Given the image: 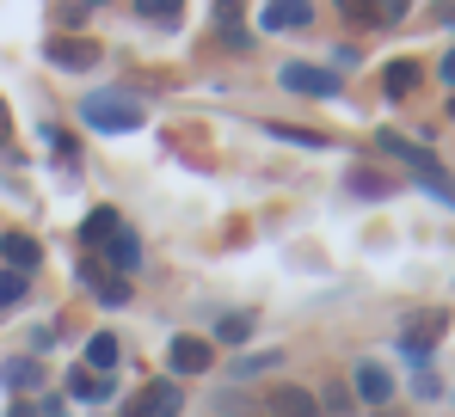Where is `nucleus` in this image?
I'll use <instances>...</instances> for the list:
<instances>
[{"mask_svg": "<svg viewBox=\"0 0 455 417\" xmlns=\"http://www.w3.org/2000/svg\"><path fill=\"white\" fill-rule=\"evenodd\" d=\"M80 123L86 130H105V136H130V130H142V105H130L117 92H92L80 105Z\"/></svg>", "mask_w": 455, "mask_h": 417, "instance_id": "1", "label": "nucleus"}, {"mask_svg": "<svg viewBox=\"0 0 455 417\" xmlns=\"http://www.w3.org/2000/svg\"><path fill=\"white\" fill-rule=\"evenodd\" d=\"M381 147H387V153H400V160H406V166H412V172H419V178H425V185H431V191L443 197V203H455V178L443 172V166H437V160H431V153H425V147L400 141L394 130H381Z\"/></svg>", "mask_w": 455, "mask_h": 417, "instance_id": "2", "label": "nucleus"}, {"mask_svg": "<svg viewBox=\"0 0 455 417\" xmlns=\"http://www.w3.org/2000/svg\"><path fill=\"white\" fill-rule=\"evenodd\" d=\"M283 86H290V92H307V98H332V92H339V74L307 68V62H283Z\"/></svg>", "mask_w": 455, "mask_h": 417, "instance_id": "3", "label": "nucleus"}, {"mask_svg": "<svg viewBox=\"0 0 455 417\" xmlns=\"http://www.w3.org/2000/svg\"><path fill=\"white\" fill-rule=\"evenodd\" d=\"M179 412H185V393H179L172 381L142 387V393H136V405H130V417H179Z\"/></svg>", "mask_w": 455, "mask_h": 417, "instance_id": "4", "label": "nucleus"}, {"mask_svg": "<svg viewBox=\"0 0 455 417\" xmlns=\"http://www.w3.org/2000/svg\"><path fill=\"white\" fill-rule=\"evenodd\" d=\"M259 417H320V399H314V393H302V387H271Z\"/></svg>", "mask_w": 455, "mask_h": 417, "instance_id": "5", "label": "nucleus"}, {"mask_svg": "<svg viewBox=\"0 0 455 417\" xmlns=\"http://www.w3.org/2000/svg\"><path fill=\"white\" fill-rule=\"evenodd\" d=\"M210 356H216V350L204 344V338H191V332H185V338H172V350H166L172 374H204V368H210Z\"/></svg>", "mask_w": 455, "mask_h": 417, "instance_id": "6", "label": "nucleus"}, {"mask_svg": "<svg viewBox=\"0 0 455 417\" xmlns=\"http://www.w3.org/2000/svg\"><path fill=\"white\" fill-rule=\"evenodd\" d=\"M37 258L44 252H37L31 233H0V271H19L25 277V271H37Z\"/></svg>", "mask_w": 455, "mask_h": 417, "instance_id": "7", "label": "nucleus"}, {"mask_svg": "<svg viewBox=\"0 0 455 417\" xmlns=\"http://www.w3.org/2000/svg\"><path fill=\"white\" fill-rule=\"evenodd\" d=\"M307 25H314L307 0H271L265 6V31H307Z\"/></svg>", "mask_w": 455, "mask_h": 417, "instance_id": "8", "label": "nucleus"}, {"mask_svg": "<svg viewBox=\"0 0 455 417\" xmlns=\"http://www.w3.org/2000/svg\"><path fill=\"white\" fill-rule=\"evenodd\" d=\"M351 381H357V399H370V405H387V399H394V374H387L381 362H357Z\"/></svg>", "mask_w": 455, "mask_h": 417, "instance_id": "9", "label": "nucleus"}, {"mask_svg": "<svg viewBox=\"0 0 455 417\" xmlns=\"http://www.w3.org/2000/svg\"><path fill=\"white\" fill-rule=\"evenodd\" d=\"M92 56H99V50H92L86 37H62V43H50V62H56V68H68V74L92 68Z\"/></svg>", "mask_w": 455, "mask_h": 417, "instance_id": "10", "label": "nucleus"}, {"mask_svg": "<svg viewBox=\"0 0 455 417\" xmlns=\"http://www.w3.org/2000/svg\"><path fill=\"white\" fill-rule=\"evenodd\" d=\"M86 282L99 288V301H105V307H124V301H130V282L117 277V271H105V264H86Z\"/></svg>", "mask_w": 455, "mask_h": 417, "instance_id": "11", "label": "nucleus"}, {"mask_svg": "<svg viewBox=\"0 0 455 417\" xmlns=\"http://www.w3.org/2000/svg\"><path fill=\"white\" fill-rule=\"evenodd\" d=\"M105 258H111V271H117V277H130V271L142 264V246H136V233H130V227H117V233H111V252H105Z\"/></svg>", "mask_w": 455, "mask_h": 417, "instance_id": "12", "label": "nucleus"}, {"mask_svg": "<svg viewBox=\"0 0 455 417\" xmlns=\"http://www.w3.org/2000/svg\"><path fill=\"white\" fill-rule=\"evenodd\" d=\"M117 356H124V344H117L111 332H99V338L86 344V368H92V374H111V368H117Z\"/></svg>", "mask_w": 455, "mask_h": 417, "instance_id": "13", "label": "nucleus"}, {"mask_svg": "<svg viewBox=\"0 0 455 417\" xmlns=\"http://www.w3.org/2000/svg\"><path fill=\"white\" fill-rule=\"evenodd\" d=\"M68 393H75V399H111V374L75 368V374H68Z\"/></svg>", "mask_w": 455, "mask_h": 417, "instance_id": "14", "label": "nucleus"}, {"mask_svg": "<svg viewBox=\"0 0 455 417\" xmlns=\"http://www.w3.org/2000/svg\"><path fill=\"white\" fill-rule=\"evenodd\" d=\"M339 12H345V25H357V31H376V25H381L376 0H339Z\"/></svg>", "mask_w": 455, "mask_h": 417, "instance_id": "15", "label": "nucleus"}, {"mask_svg": "<svg viewBox=\"0 0 455 417\" xmlns=\"http://www.w3.org/2000/svg\"><path fill=\"white\" fill-rule=\"evenodd\" d=\"M136 6H142V19H148V25H166V31H172V25H179V6H185V0H136Z\"/></svg>", "mask_w": 455, "mask_h": 417, "instance_id": "16", "label": "nucleus"}, {"mask_svg": "<svg viewBox=\"0 0 455 417\" xmlns=\"http://www.w3.org/2000/svg\"><path fill=\"white\" fill-rule=\"evenodd\" d=\"M117 227H124V221H117V215H111V208H99V215H86V227H80V233H86V240H92V246H99V240H111V233H117Z\"/></svg>", "mask_w": 455, "mask_h": 417, "instance_id": "17", "label": "nucleus"}, {"mask_svg": "<svg viewBox=\"0 0 455 417\" xmlns=\"http://www.w3.org/2000/svg\"><path fill=\"white\" fill-rule=\"evenodd\" d=\"M19 301H25V277H19V271H0V313L19 307Z\"/></svg>", "mask_w": 455, "mask_h": 417, "instance_id": "18", "label": "nucleus"}, {"mask_svg": "<svg viewBox=\"0 0 455 417\" xmlns=\"http://www.w3.org/2000/svg\"><path fill=\"white\" fill-rule=\"evenodd\" d=\"M412 86H419V68H412V62H394V68H387V92H394V98L412 92Z\"/></svg>", "mask_w": 455, "mask_h": 417, "instance_id": "19", "label": "nucleus"}, {"mask_svg": "<svg viewBox=\"0 0 455 417\" xmlns=\"http://www.w3.org/2000/svg\"><path fill=\"white\" fill-rule=\"evenodd\" d=\"M0 381H6V387H37V362H6Z\"/></svg>", "mask_w": 455, "mask_h": 417, "instance_id": "20", "label": "nucleus"}, {"mask_svg": "<svg viewBox=\"0 0 455 417\" xmlns=\"http://www.w3.org/2000/svg\"><path fill=\"white\" fill-rule=\"evenodd\" d=\"M351 191H363V197H387L394 185H387L381 172H351Z\"/></svg>", "mask_w": 455, "mask_h": 417, "instance_id": "21", "label": "nucleus"}, {"mask_svg": "<svg viewBox=\"0 0 455 417\" xmlns=\"http://www.w3.org/2000/svg\"><path fill=\"white\" fill-rule=\"evenodd\" d=\"M246 332H252V319H246V313H228L222 326H216V338H222V344H240Z\"/></svg>", "mask_w": 455, "mask_h": 417, "instance_id": "22", "label": "nucleus"}, {"mask_svg": "<svg viewBox=\"0 0 455 417\" xmlns=\"http://www.w3.org/2000/svg\"><path fill=\"white\" fill-rule=\"evenodd\" d=\"M320 417H351V399H345V387H339V381L326 387V399H320Z\"/></svg>", "mask_w": 455, "mask_h": 417, "instance_id": "23", "label": "nucleus"}, {"mask_svg": "<svg viewBox=\"0 0 455 417\" xmlns=\"http://www.w3.org/2000/svg\"><path fill=\"white\" fill-rule=\"evenodd\" d=\"M271 136H283V141H302V147H326V136H314V130H290V123H277Z\"/></svg>", "mask_w": 455, "mask_h": 417, "instance_id": "24", "label": "nucleus"}, {"mask_svg": "<svg viewBox=\"0 0 455 417\" xmlns=\"http://www.w3.org/2000/svg\"><path fill=\"white\" fill-rule=\"evenodd\" d=\"M376 6H381V25H394V19L406 12V0H376Z\"/></svg>", "mask_w": 455, "mask_h": 417, "instance_id": "25", "label": "nucleus"}, {"mask_svg": "<svg viewBox=\"0 0 455 417\" xmlns=\"http://www.w3.org/2000/svg\"><path fill=\"white\" fill-rule=\"evenodd\" d=\"M437 19H443V25H455V0H437Z\"/></svg>", "mask_w": 455, "mask_h": 417, "instance_id": "26", "label": "nucleus"}, {"mask_svg": "<svg viewBox=\"0 0 455 417\" xmlns=\"http://www.w3.org/2000/svg\"><path fill=\"white\" fill-rule=\"evenodd\" d=\"M443 80H450V86H455V50H450V56H443Z\"/></svg>", "mask_w": 455, "mask_h": 417, "instance_id": "27", "label": "nucleus"}, {"mask_svg": "<svg viewBox=\"0 0 455 417\" xmlns=\"http://www.w3.org/2000/svg\"><path fill=\"white\" fill-rule=\"evenodd\" d=\"M6 417H44V412H31V405H12V412H6Z\"/></svg>", "mask_w": 455, "mask_h": 417, "instance_id": "28", "label": "nucleus"}, {"mask_svg": "<svg viewBox=\"0 0 455 417\" xmlns=\"http://www.w3.org/2000/svg\"><path fill=\"white\" fill-rule=\"evenodd\" d=\"M0 141H6V105H0Z\"/></svg>", "mask_w": 455, "mask_h": 417, "instance_id": "29", "label": "nucleus"}, {"mask_svg": "<svg viewBox=\"0 0 455 417\" xmlns=\"http://www.w3.org/2000/svg\"><path fill=\"white\" fill-rule=\"evenodd\" d=\"M80 6H99V0H80Z\"/></svg>", "mask_w": 455, "mask_h": 417, "instance_id": "30", "label": "nucleus"}]
</instances>
